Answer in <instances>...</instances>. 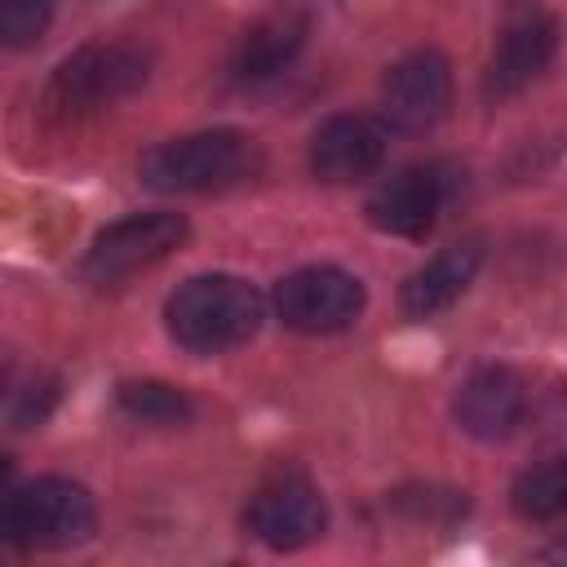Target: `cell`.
Returning <instances> with one entry per match:
<instances>
[{"instance_id": "1", "label": "cell", "mask_w": 567, "mask_h": 567, "mask_svg": "<svg viewBox=\"0 0 567 567\" xmlns=\"http://www.w3.org/2000/svg\"><path fill=\"white\" fill-rule=\"evenodd\" d=\"M266 323V297L257 284L208 270L177 284L164 301V328L186 354H226L235 346H248Z\"/></svg>"}, {"instance_id": "2", "label": "cell", "mask_w": 567, "mask_h": 567, "mask_svg": "<svg viewBox=\"0 0 567 567\" xmlns=\"http://www.w3.org/2000/svg\"><path fill=\"white\" fill-rule=\"evenodd\" d=\"M257 164V142L244 128H199L151 146L137 159V177L159 195H208L252 177Z\"/></svg>"}, {"instance_id": "3", "label": "cell", "mask_w": 567, "mask_h": 567, "mask_svg": "<svg viewBox=\"0 0 567 567\" xmlns=\"http://www.w3.org/2000/svg\"><path fill=\"white\" fill-rule=\"evenodd\" d=\"M146 80H151V49L133 40H89L53 66L44 84V111L53 120H84L133 97Z\"/></svg>"}, {"instance_id": "4", "label": "cell", "mask_w": 567, "mask_h": 567, "mask_svg": "<svg viewBox=\"0 0 567 567\" xmlns=\"http://www.w3.org/2000/svg\"><path fill=\"white\" fill-rule=\"evenodd\" d=\"M93 527H97V505L89 487L62 474L13 483L9 496L0 501V545L22 554L75 549L93 536Z\"/></svg>"}, {"instance_id": "5", "label": "cell", "mask_w": 567, "mask_h": 567, "mask_svg": "<svg viewBox=\"0 0 567 567\" xmlns=\"http://www.w3.org/2000/svg\"><path fill=\"white\" fill-rule=\"evenodd\" d=\"M186 235H190V221L182 213H168V208L128 213V217H120L93 235V244L84 248L80 275L93 288H120L133 275L173 257L186 244Z\"/></svg>"}, {"instance_id": "6", "label": "cell", "mask_w": 567, "mask_h": 567, "mask_svg": "<svg viewBox=\"0 0 567 567\" xmlns=\"http://www.w3.org/2000/svg\"><path fill=\"white\" fill-rule=\"evenodd\" d=\"M368 306V288L359 275H350L346 266L332 261H315V266H297L288 270L275 292H270V310L284 328L301 332V337H332L359 323Z\"/></svg>"}, {"instance_id": "7", "label": "cell", "mask_w": 567, "mask_h": 567, "mask_svg": "<svg viewBox=\"0 0 567 567\" xmlns=\"http://www.w3.org/2000/svg\"><path fill=\"white\" fill-rule=\"evenodd\" d=\"M244 532L275 554L306 549L328 532L323 492L301 470H275L252 487V496L244 505Z\"/></svg>"}, {"instance_id": "8", "label": "cell", "mask_w": 567, "mask_h": 567, "mask_svg": "<svg viewBox=\"0 0 567 567\" xmlns=\"http://www.w3.org/2000/svg\"><path fill=\"white\" fill-rule=\"evenodd\" d=\"M452 111V62L434 44L403 53L381 75V124L390 133H430Z\"/></svg>"}, {"instance_id": "9", "label": "cell", "mask_w": 567, "mask_h": 567, "mask_svg": "<svg viewBox=\"0 0 567 567\" xmlns=\"http://www.w3.org/2000/svg\"><path fill=\"white\" fill-rule=\"evenodd\" d=\"M456 199V173L452 164H408L399 168L394 177H385L372 195H368V221L381 230V235H394V239H425L447 204Z\"/></svg>"}, {"instance_id": "10", "label": "cell", "mask_w": 567, "mask_h": 567, "mask_svg": "<svg viewBox=\"0 0 567 567\" xmlns=\"http://www.w3.org/2000/svg\"><path fill=\"white\" fill-rule=\"evenodd\" d=\"M554 53H558V18L540 4L514 9L505 18V27L492 44L487 71H483L487 102H505V97H518L523 89H532L549 71Z\"/></svg>"}, {"instance_id": "11", "label": "cell", "mask_w": 567, "mask_h": 567, "mask_svg": "<svg viewBox=\"0 0 567 567\" xmlns=\"http://www.w3.org/2000/svg\"><path fill=\"white\" fill-rule=\"evenodd\" d=\"M390 128L363 111H337L310 133L306 164L328 186H354L385 164Z\"/></svg>"}, {"instance_id": "12", "label": "cell", "mask_w": 567, "mask_h": 567, "mask_svg": "<svg viewBox=\"0 0 567 567\" xmlns=\"http://www.w3.org/2000/svg\"><path fill=\"white\" fill-rule=\"evenodd\" d=\"M523 416H527V381L509 363L474 368L452 394V421L478 443L509 439L523 425Z\"/></svg>"}, {"instance_id": "13", "label": "cell", "mask_w": 567, "mask_h": 567, "mask_svg": "<svg viewBox=\"0 0 567 567\" xmlns=\"http://www.w3.org/2000/svg\"><path fill=\"white\" fill-rule=\"evenodd\" d=\"M478 266H483V239H456V244L439 248L430 261H421V266L403 279V288H399V310H403V319L430 323V319H439L443 310H452V306L465 297V288L474 284Z\"/></svg>"}, {"instance_id": "14", "label": "cell", "mask_w": 567, "mask_h": 567, "mask_svg": "<svg viewBox=\"0 0 567 567\" xmlns=\"http://www.w3.org/2000/svg\"><path fill=\"white\" fill-rule=\"evenodd\" d=\"M310 18L301 9H275L244 27V35L230 49V80L235 84H266L279 80L306 49Z\"/></svg>"}, {"instance_id": "15", "label": "cell", "mask_w": 567, "mask_h": 567, "mask_svg": "<svg viewBox=\"0 0 567 567\" xmlns=\"http://www.w3.org/2000/svg\"><path fill=\"white\" fill-rule=\"evenodd\" d=\"M509 501H514V514L523 523H554V518H563V509H567V465L558 456H545V461L527 465L514 478Z\"/></svg>"}, {"instance_id": "16", "label": "cell", "mask_w": 567, "mask_h": 567, "mask_svg": "<svg viewBox=\"0 0 567 567\" xmlns=\"http://www.w3.org/2000/svg\"><path fill=\"white\" fill-rule=\"evenodd\" d=\"M115 403L120 412H128L133 421H146V425H186L195 416V403L186 390L168 385V381H155V377H128L115 385Z\"/></svg>"}, {"instance_id": "17", "label": "cell", "mask_w": 567, "mask_h": 567, "mask_svg": "<svg viewBox=\"0 0 567 567\" xmlns=\"http://www.w3.org/2000/svg\"><path fill=\"white\" fill-rule=\"evenodd\" d=\"M58 0H0V49H35L53 22Z\"/></svg>"}, {"instance_id": "18", "label": "cell", "mask_w": 567, "mask_h": 567, "mask_svg": "<svg viewBox=\"0 0 567 567\" xmlns=\"http://www.w3.org/2000/svg\"><path fill=\"white\" fill-rule=\"evenodd\" d=\"M18 483V470H13V456L9 452H0V501L9 496V487Z\"/></svg>"}, {"instance_id": "19", "label": "cell", "mask_w": 567, "mask_h": 567, "mask_svg": "<svg viewBox=\"0 0 567 567\" xmlns=\"http://www.w3.org/2000/svg\"><path fill=\"white\" fill-rule=\"evenodd\" d=\"M4 394H13V359L9 354H0V399Z\"/></svg>"}]
</instances>
